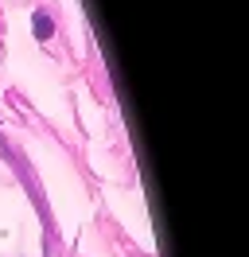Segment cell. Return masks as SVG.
Wrapping results in <instances>:
<instances>
[{"instance_id":"obj_1","label":"cell","mask_w":249,"mask_h":257,"mask_svg":"<svg viewBox=\"0 0 249 257\" xmlns=\"http://www.w3.org/2000/svg\"><path fill=\"white\" fill-rule=\"evenodd\" d=\"M35 35H39V39H47V35H51V24H47V16H43V12L35 16Z\"/></svg>"}]
</instances>
